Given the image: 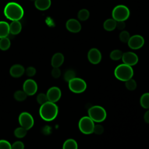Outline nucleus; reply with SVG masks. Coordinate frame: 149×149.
<instances>
[{"label": "nucleus", "instance_id": "nucleus-1", "mask_svg": "<svg viewBox=\"0 0 149 149\" xmlns=\"http://www.w3.org/2000/svg\"><path fill=\"white\" fill-rule=\"evenodd\" d=\"M39 114L42 119L50 122L54 120L58 114V107L55 103L47 101L41 105Z\"/></svg>", "mask_w": 149, "mask_h": 149}, {"label": "nucleus", "instance_id": "nucleus-2", "mask_svg": "<svg viewBox=\"0 0 149 149\" xmlns=\"http://www.w3.org/2000/svg\"><path fill=\"white\" fill-rule=\"evenodd\" d=\"M3 13L6 17L12 21L20 20L24 15V10L19 3L10 2L5 6Z\"/></svg>", "mask_w": 149, "mask_h": 149}, {"label": "nucleus", "instance_id": "nucleus-3", "mask_svg": "<svg viewBox=\"0 0 149 149\" xmlns=\"http://www.w3.org/2000/svg\"><path fill=\"white\" fill-rule=\"evenodd\" d=\"M133 74L134 72L132 66L125 63L119 65L114 70V75L115 77L122 81L125 82L132 79Z\"/></svg>", "mask_w": 149, "mask_h": 149}, {"label": "nucleus", "instance_id": "nucleus-4", "mask_svg": "<svg viewBox=\"0 0 149 149\" xmlns=\"http://www.w3.org/2000/svg\"><path fill=\"white\" fill-rule=\"evenodd\" d=\"M88 116L97 123L102 122L107 118V112L101 106L94 105L90 107L88 110Z\"/></svg>", "mask_w": 149, "mask_h": 149}, {"label": "nucleus", "instance_id": "nucleus-5", "mask_svg": "<svg viewBox=\"0 0 149 149\" xmlns=\"http://www.w3.org/2000/svg\"><path fill=\"white\" fill-rule=\"evenodd\" d=\"M112 19L116 22L125 21L130 16V11L129 8L123 5H119L116 6L112 12Z\"/></svg>", "mask_w": 149, "mask_h": 149}, {"label": "nucleus", "instance_id": "nucleus-6", "mask_svg": "<svg viewBox=\"0 0 149 149\" xmlns=\"http://www.w3.org/2000/svg\"><path fill=\"white\" fill-rule=\"evenodd\" d=\"M79 129L84 134H90L93 133L95 126L94 122L88 116H83L79 121Z\"/></svg>", "mask_w": 149, "mask_h": 149}, {"label": "nucleus", "instance_id": "nucleus-7", "mask_svg": "<svg viewBox=\"0 0 149 149\" xmlns=\"http://www.w3.org/2000/svg\"><path fill=\"white\" fill-rule=\"evenodd\" d=\"M69 90L74 93H81L87 88L86 82L82 79L75 77L68 82Z\"/></svg>", "mask_w": 149, "mask_h": 149}, {"label": "nucleus", "instance_id": "nucleus-8", "mask_svg": "<svg viewBox=\"0 0 149 149\" xmlns=\"http://www.w3.org/2000/svg\"><path fill=\"white\" fill-rule=\"evenodd\" d=\"M18 121L20 126L27 130L31 129L34 124L33 117L30 113L27 112H23L20 113Z\"/></svg>", "mask_w": 149, "mask_h": 149}, {"label": "nucleus", "instance_id": "nucleus-9", "mask_svg": "<svg viewBox=\"0 0 149 149\" xmlns=\"http://www.w3.org/2000/svg\"><path fill=\"white\" fill-rule=\"evenodd\" d=\"M38 90V85L35 80L31 79H27L23 84V90L27 95H34Z\"/></svg>", "mask_w": 149, "mask_h": 149}, {"label": "nucleus", "instance_id": "nucleus-10", "mask_svg": "<svg viewBox=\"0 0 149 149\" xmlns=\"http://www.w3.org/2000/svg\"><path fill=\"white\" fill-rule=\"evenodd\" d=\"M46 95L48 101L55 103L60 100L62 93L59 87L53 86L48 90Z\"/></svg>", "mask_w": 149, "mask_h": 149}, {"label": "nucleus", "instance_id": "nucleus-11", "mask_svg": "<svg viewBox=\"0 0 149 149\" xmlns=\"http://www.w3.org/2000/svg\"><path fill=\"white\" fill-rule=\"evenodd\" d=\"M144 44V39L140 35H134L130 37L127 44L132 49H138L141 48Z\"/></svg>", "mask_w": 149, "mask_h": 149}, {"label": "nucleus", "instance_id": "nucleus-12", "mask_svg": "<svg viewBox=\"0 0 149 149\" xmlns=\"http://www.w3.org/2000/svg\"><path fill=\"white\" fill-rule=\"evenodd\" d=\"M122 60L123 63L132 66L137 63L139 58L138 56L133 52H126L123 53Z\"/></svg>", "mask_w": 149, "mask_h": 149}, {"label": "nucleus", "instance_id": "nucleus-13", "mask_svg": "<svg viewBox=\"0 0 149 149\" xmlns=\"http://www.w3.org/2000/svg\"><path fill=\"white\" fill-rule=\"evenodd\" d=\"M87 57L89 62L94 65H97L99 63L102 58V55L101 52L97 48H93L89 50Z\"/></svg>", "mask_w": 149, "mask_h": 149}, {"label": "nucleus", "instance_id": "nucleus-14", "mask_svg": "<svg viewBox=\"0 0 149 149\" xmlns=\"http://www.w3.org/2000/svg\"><path fill=\"white\" fill-rule=\"evenodd\" d=\"M66 27L71 33H79L81 29L80 22L75 19H70L66 23Z\"/></svg>", "mask_w": 149, "mask_h": 149}, {"label": "nucleus", "instance_id": "nucleus-15", "mask_svg": "<svg viewBox=\"0 0 149 149\" xmlns=\"http://www.w3.org/2000/svg\"><path fill=\"white\" fill-rule=\"evenodd\" d=\"M24 72V68L20 64H15L12 65L9 70L10 76L14 78L20 77L23 75Z\"/></svg>", "mask_w": 149, "mask_h": 149}, {"label": "nucleus", "instance_id": "nucleus-16", "mask_svg": "<svg viewBox=\"0 0 149 149\" xmlns=\"http://www.w3.org/2000/svg\"><path fill=\"white\" fill-rule=\"evenodd\" d=\"M64 62V56L62 53H55L51 58V65L53 68H59Z\"/></svg>", "mask_w": 149, "mask_h": 149}, {"label": "nucleus", "instance_id": "nucleus-17", "mask_svg": "<svg viewBox=\"0 0 149 149\" xmlns=\"http://www.w3.org/2000/svg\"><path fill=\"white\" fill-rule=\"evenodd\" d=\"M35 6L40 10H45L48 9L51 5V0H35Z\"/></svg>", "mask_w": 149, "mask_h": 149}, {"label": "nucleus", "instance_id": "nucleus-18", "mask_svg": "<svg viewBox=\"0 0 149 149\" xmlns=\"http://www.w3.org/2000/svg\"><path fill=\"white\" fill-rule=\"evenodd\" d=\"M22 30V24L19 20L12 21L9 24V31L10 33L16 35L19 33Z\"/></svg>", "mask_w": 149, "mask_h": 149}, {"label": "nucleus", "instance_id": "nucleus-19", "mask_svg": "<svg viewBox=\"0 0 149 149\" xmlns=\"http://www.w3.org/2000/svg\"><path fill=\"white\" fill-rule=\"evenodd\" d=\"M9 33V24L6 22L0 21V38L6 37Z\"/></svg>", "mask_w": 149, "mask_h": 149}, {"label": "nucleus", "instance_id": "nucleus-20", "mask_svg": "<svg viewBox=\"0 0 149 149\" xmlns=\"http://www.w3.org/2000/svg\"><path fill=\"white\" fill-rule=\"evenodd\" d=\"M62 149H78L77 143L73 139H67L63 144Z\"/></svg>", "mask_w": 149, "mask_h": 149}, {"label": "nucleus", "instance_id": "nucleus-21", "mask_svg": "<svg viewBox=\"0 0 149 149\" xmlns=\"http://www.w3.org/2000/svg\"><path fill=\"white\" fill-rule=\"evenodd\" d=\"M116 20H115L113 19H108L104 22L103 24V27L105 30L111 31L113 30L116 28Z\"/></svg>", "mask_w": 149, "mask_h": 149}, {"label": "nucleus", "instance_id": "nucleus-22", "mask_svg": "<svg viewBox=\"0 0 149 149\" xmlns=\"http://www.w3.org/2000/svg\"><path fill=\"white\" fill-rule=\"evenodd\" d=\"M140 105L145 109H149V93H144L140 99Z\"/></svg>", "mask_w": 149, "mask_h": 149}, {"label": "nucleus", "instance_id": "nucleus-23", "mask_svg": "<svg viewBox=\"0 0 149 149\" xmlns=\"http://www.w3.org/2000/svg\"><path fill=\"white\" fill-rule=\"evenodd\" d=\"M27 95L23 90H17L13 94V97L17 101H23L27 98Z\"/></svg>", "mask_w": 149, "mask_h": 149}, {"label": "nucleus", "instance_id": "nucleus-24", "mask_svg": "<svg viewBox=\"0 0 149 149\" xmlns=\"http://www.w3.org/2000/svg\"><path fill=\"white\" fill-rule=\"evenodd\" d=\"M10 47V41L6 37L0 38V49L2 51L8 50Z\"/></svg>", "mask_w": 149, "mask_h": 149}, {"label": "nucleus", "instance_id": "nucleus-25", "mask_svg": "<svg viewBox=\"0 0 149 149\" xmlns=\"http://www.w3.org/2000/svg\"><path fill=\"white\" fill-rule=\"evenodd\" d=\"M27 130L22 127H19L15 129L14 130V135L18 139H22L26 136L27 134Z\"/></svg>", "mask_w": 149, "mask_h": 149}, {"label": "nucleus", "instance_id": "nucleus-26", "mask_svg": "<svg viewBox=\"0 0 149 149\" xmlns=\"http://www.w3.org/2000/svg\"><path fill=\"white\" fill-rule=\"evenodd\" d=\"M90 13L89 11L86 9H82L80 10L77 14V17L80 20L85 21L89 17Z\"/></svg>", "mask_w": 149, "mask_h": 149}, {"label": "nucleus", "instance_id": "nucleus-27", "mask_svg": "<svg viewBox=\"0 0 149 149\" xmlns=\"http://www.w3.org/2000/svg\"><path fill=\"white\" fill-rule=\"evenodd\" d=\"M123 52L119 49H114L110 53V58L113 61H118L122 59Z\"/></svg>", "mask_w": 149, "mask_h": 149}, {"label": "nucleus", "instance_id": "nucleus-28", "mask_svg": "<svg viewBox=\"0 0 149 149\" xmlns=\"http://www.w3.org/2000/svg\"><path fill=\"white\" fill-rule=\"evenodd\" d=\"M75 77H76V73L73 70L69 69L66 70L64 73L63 78H64V80L67 82H69V81H70L71 80H72Z\"/></svg>", "mask_w": 149, "mask_h": 149}, {"label": "nucleus", "instance_id": "nucleus-29", "mask_svg": "<svg viewBox=\"0 0 149 149\" xmlns=\"http://www.w3.org/2000/svg\"><path fill=\"white\" fill-rule=\"evenodd\" d=\"M125 86L128 90L133 91L137 87V83L135 80L132 78L125 81Z\"/></svg>", "mask_w": 149, "mask_h": 149}, {"label": "nucleus", "instance_id": "nucleus-30", "mask_svg": "<svg viewBox=\"0 0 149 149\" xmlns=\"http://www.w3.org/2000/svg\"><path fill=\"white\" fill-rule=\"evenodd\" d=\"M119 37L120 40L122 42L126 43V42H128V41H129V40L130 37V34L128 31L123 30V31H122L120 33Z\"/></svg>", "mask_w": 149, "mask_h": 149}, {"label": "nucleus", "instance_id": "nucleus-31", "mask_svg": "<svg viewBox=\"0 0 149 149\" xmlns=\"http://www.w3.org/2000/svg\"><path fill=\"white\" fill-rule=\"evenodd\" d=\"M36 100H37V102L41 105L45 104L47 101H48L47 95L46 94H44V93L38 94L36 97Z\"/></svg>", "mask_w": 149, "mask_h": 149}, {"label": "nucleus", "instance_id": "nucleus-32", "mask_svg": "<svg viewBox=\"0 0 149 149\" xmlns=\"http://www.w3.org/2000/svg\"><path fill=\"white\" fill-rule=\"evenodd\" d=\"M26 74L29 77H33L34 76L36 73V69L33 66H29L27 68L25 69Z\"/></svg>", "mask_w": 149, "mask_h": 149}, {"label": "nucleus", "instance_id": "nucleus-33", "mask_svg": "<svg viewBox=\"0 0 149 149\" xmlns=\"http://www.w3.org/2000/svg\"><path fill=\"white\" fill-rule=\"evenodd\" d=\"M104 130V127L101 125L97 124V125H95V126H94L93 133H94L96 134L100 135L103 133Z\"/></svg>", "mask_w": 149, "mask_h": 149}, {"label": "nucleus", "instance_id": "nucleus-34", "mask_svg": "<svg viewBox=\"0 0 149 149\" xmlns=\"http://www.w3.org/2000/svg\"><path fill=\"white\" fill-rule=\"evenodd\" d=\"M11 149H24V144L21 141H16L11 144Z\"/></svg>", "mask_w": 149, "mask_h": 149}, {"label": "nucleus", "instance_id": "nucleus-35", "mask_svg": "<svg viewBox=\"0 0 149 149\" xmlns=\"http://www.w3.org/2000/svg\"><path fill=\"white\" fill-rule=\"evenodd\" d=\"M0 149H11V144L6 140H0Z\"/></svg>", "mask_w": 149, "mask_h": 149}, {"label": "nucleus", "instance_id": "nucleus-36", "mask_svg": "<svg viewBox=\"0 0 149 149\" xmlns=\"http://www.w3.org/2000/svg\"><path fill=\"white\" fill-rule=\"evenodd\" d=\"M51 75L55 79L59 78L61 75V71L59 68H53L51 71Z\"/></svg>", "mask_w": 149, "mask_h": 149}, {"label": "nucleus", "instance_id": "nucleus-37", "mask_svg": "<svg viewBox=\"0 0 149 149\" xmlns=\"http://www.w3.org/2000/svg\"><path fill=\"white\" fill-rule=\"evenodd\" d=\"M125 21H118L116 22V28H117L118 30H122L125 28Z\"/></svg>", "mask_w": 149, "mask_h": 149}, {"label": "nucleus", "instance_id": "nucleus-38", "mask_svg": "<svg viewBox=\"0 0 149 149\" xmlns=\"http://www.w3.org/2000/svg\"><path fill=\"white\" fill-rule=\"evenodd\" d=\"M144 120L146 123H149V109L145 112L144 115Z\"/></svg>", "mask_w": 149, "mask_h": 149}]
</instances>
